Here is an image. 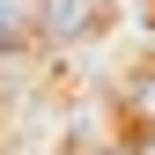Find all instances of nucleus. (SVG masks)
Masks as SVG:
<instances>
[{
    "label": "nucleus",
    "instance_id": "obj_1",
    "mask_svg": "<svg viewBox=\"0 0 155 155\" xmlns=\"http://www.w3.org/2000/svg\"><path fill=\"white\" fill-rule=\"evenodd\" d=\"M104 22H111V0H45V37H59V45L96 37Z\"/></svg>",
    "mask_w": 155,
    "mask_h": 155
},
{
    "label": "nucleus",
    "instance_id": "obj_2",
    "mask_svg": "<svg viewBox=\"0 0 155 155\" xmlns=\"http://www.w3.org/2000/svg\"><path fill=\"white\" fill-rule=\"evenodd\" d=\"M45 37V0H0V52H30Z\"/></svg>",
    "mask_w": 155,
    "mask_h": 155
},
{
    "label": "nucleus",
    "instance_id": "obj_3",
    "mask_svg": "<svg viewBox=\"0 0 155 155\" xmlns=\"http://www.w3.org/2000/svg\"><path fill=\"white\" fill-rule=\"evenodd\" d=\"M133 111H140V126L155 133V74H140V81H133V96H126Z\"/></svg>",
    "mask_w": 155,
    "mask_h": 155
},
{
    "label": "nucleus",
    "instance_id": "obj_4",
    "mask_svg": "<svg viewBox=\"0 0 155 155\" xmlns=\"http://www.w3.org/2000/svg\"><path fill=\"white\" fill-rule=\"evenodd\" d=\"M133 155H155V133H140V140H133Z\"/></svg>",
    "mask_w": 155,
    "mask_h": 155
},
{
    "label": "nucleus",
    "instance_id": "obj_5",
    "mask_svg": "<svg viewBox=\"0 0 155 155\" xmlns=\"http://www.w3.org/2000/svg\"><path fill=\"white\" fill-rule=\"evenodd\" d=\"M126 155H133V148H126Z\"/></svg>",
    "mask_w": 155,
    "mask_h": 155
}]
</instances>
